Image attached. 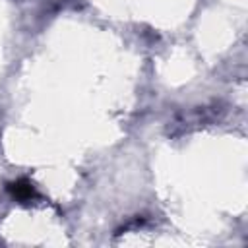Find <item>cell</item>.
Listing matches in <instances>:
<instances>
[{"instance_id":"cell-1","label":"cell","mask_w":248,"mask_h":248,"mask_svg":"<svg viewBox=\"0 0 248 248\" xmlns=\"http://www.w3.org/2000/svg\"><path fill=\"white\" fill-rule=\"evenodd\" d=\"M8 192H10V196H12L14 200H17V202H21V203H27V202H31V200L37 196L33 184H31L29 180H25V178H19V180L10 182V184H8Z\"/></svg>"}]
</instances>
